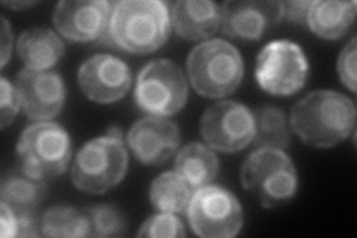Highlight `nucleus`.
I'll use <instances>...</instances> for the list:
<instances>
[{
  "label": "nucleus",
  "instance_id": "f257e3e1",
  "mask_svg": "<svg viewBox=\"0 0 357 238\" xmlns=\"http://www.w3.org/2000/svg\"><path fill=\"white\" fill-rule=\"evenodd\" d=\"M290 127L299 140L312 147H333L356 130L354 101L332 89H314L290 110Z\"/></svg>",
  "mask_w": 357,
  "mask_h": 238
},
{
  "label": "nucleus",
  "instance_id": "f03ea898",
  "mask_svg": "<svg viewBox=\"0 0 357 238\" xmlns=\"http://www.w3.org/2000/svg\"><path fill=\"white\" fill-rule=\"evenodd\" d=\"M170 33L169 3L161 0H122L112 8L109 31L103 42L116 50L144 55L162 48Z\"/></svg>",
  "mask_w": 357,
  "mask_h": 238
},
{
  "label": "nucleus",
  "instance_id": "7ed1b4c3",
  "mask_svg": "<svg viewBox=\"0 0 357 238\" xmlns=\"http://www.w3.org/2000/svg\"><path fill=\"white\" fill-rule=\"evenodd\" d=\"M128 152L119 127L86 142L72 164V184L85 194L103 195L127 176Z\"/></svg>",
  "mask_w": 357,
  "mask_h": 238
},
{
  "label": "nucleus",
  "instance_id": "20e7f679",
  "mask_svg": "<svg viewBox=\"0 0 357 238\" xmlns=\"http://www.w3.org/2000/svg\"><path fill=\"white\" fill-rule=\"evenodd\" d=\"M186 72L197 94L223 98L241 85L244 61L232 43L223 39H208L189 52Z\"/></svg>",
  "mask_w": 357,
  "mask_h": 238
},
{
  "label": "nucleus",
  "instance_id": "39448f33",
  "mask_svg": "<svg viewBox=\"0 0 357 238\" xmlns=\"http://www.w3.org/2000/svg\"><path fill=\"white\" fill-rule=\"evenodd\" d=\"M241 186L253 194L261 206L274 209L296 195L298 173L283 149L258 147L245 158L240 170Z\"/></svg>",
  "mask_w": 357,
  "mask_h": 238
},
{
  "label": "nucleus",
  "instance_id": "423d86ee",
  "mask_svg": "<svg viewBox=\"0 0 357 238\" xmlns=\"http://www.w3.org/2000/svg\"><path fill=\"white\" fill-rule=\"evenodd\" d=\"M72 160V140L60 124L36 121L17 142V165L26 174L47 182L66 173Z\"/></svg>",
  "mask_w": 357,
  "mask_h": 238
},
{
  "label": "nucleus",
  "instance_id": "0eeeda50",
  "mask_svg": "<svg viewBox=\"0 0 357 238\" xmlns=\"http://www.w3.org/2000/svg\"><path fill=\"white\" fill-rule=\"evenodd\" d=\"M308 60L301 45L292 40H273L258 54L255 79L265 93L289 97L301 91L308 79Z\"/></svg>",
  "mask_w": 357,
  "mask_h": 238
},
{
  "label": "nucleus",
  "instance_id": "6e6552de",
  "mask_svg": "<svg viewBox=\"0 0 357 238\" xmlns=\"http://www.w3.org/2000/svg\"><path fill=\"white\" fill-rule=\"evenodd\" d=\"M134 100L137 107L149 115H176L188 101V82L181 67L165 59L148 63L137 76Z\"/></svg>",
  "mask_w": 357,
  "mask_h": 238
},
{
  "label": "nucleus",
  "instance_id": "1a4fd4ad",
  "mask_svg": "<svg viewBox=\"0 0 357 238\" xmlns=\"http://www.w3.org/2000/svg\"><path fill=\"white\" fill-rule=\"evenodd\" d=\"M186 216L194 234L203 238H232L240 234L244 225L238 198L216 185L194 191Z\"/></svg>",
  "mask_w": 357,
  "mask_h": 238
},
{
  "label": "nucleus",
  "instance_id": "9d476101",
  "mask_svg": "<svg viewBox=\"0 0 357 238\" xmlns=\"http://www.w3.org/2000/svg\"><path fill=\"white\" fill-rule=\"evenodd\" d=\"M199 134L213 151L240 152L253 142V112L238 101H219L201 117Z\"/></svg>",
  "mask_w": 357,
  "mask_h": 238
},
{
  "label": "nucleus",
  "instance_id": "9b49d317",
  "mask_svg": "<svg viewBox=\"0 0 357 238\" xmlns=\"http://www.w3.org/2000/svg\"><path fill=\"white\" fill-rule=\"evenodd\" d=\"M112 8L106 0H63L54 9V27L72 42L105 40Z\"/></svg>",
  "mask_w": 357,
  "mask_h": 238
},
{
  "label": "nucleus",
  "instance_id": "f8f14e48",
  "mask_svg": "<svg viewBox=\"0 0 357 238\" xmlns=\"http://www.w3.org/2000/svg\"><path fill=\"white\" fill-rule=\"evenodd\" d=\"M77 82L89 100L100 105H110L128 94L132 75L128 64L119 57L97 54L81 64Z\"/></svg>",
  "mask_w": 357,
  "mask_h": 238
},
{
  "label": "nucleus",
  "instance_id": "ddd939ff",
  "mask_svg": "<svg viewBox=\"0 0 357 238\" xmlns=\"http://www.w3.org/2000/svg\"><path fill=\"white\" fill-rule=\"evenodd\" d=\"M14 85L21 110L29 119L50 121L61 113L66 103V87L59 73L22 69Z\"/></svg>",
  "mask_w": 357,
  "mask_h": 238
},
{
  "label": "nucleus",
  "instance_id": "4468645a",
  "mask_svg": "<svg viewBox=\"0 0 357 238\" xmlns=\"http://www.w3.org/2000/svg\"><path fill=\"white\" fill-rule=\"evenodd\" d=\"M220 31L234 39L259 40L280 22L283 2L271 0H243L220 5Z\"/></svg>",
  "mask_w": 357,
  "mask_h": 238
},
{
  "label": "nucleus",
  "instance_id": "2eb2a0df",
  "mask_svg": "<svg viewBox=\"0 0 357 238\" xmlns=\"http://www.w3.org/2000/svg\"><path fill=\"white\" fill-rule=\"evenodd\" d=\"M182 142L178 127L164 117H144L131 126L127 146L144 165H161L177 154Z\"/></svg>",
  "mask_w": 357,
  "mask_h": 238
},
{
  "label": "nucleus",
  "instance_id": "dca6fc26",
  "mask_svg": "<svg viewBox=\"0 0 357 238\" xmlns=\"http://www.w3.org/2000/svg\"><path fill=\"white\" fill-rule=\"evenodd\" d=\"M220 5L208 0H181L172 8V29L186 40H206L220 29Z\"/></svg>",
  "mask_w": 357,
  "mask_h": 238
},
{
  "label": "nucleus",
  "instance_id": "f3484780",
  "mask_svg": "<svg viewBox=\"0 0 357 238\" xmlns=\"http://www.w3.org/2000/svg\"><path fill=\"white\" fill-rule=\"evenodd\" d=\"M66 47L57 33L50 29H29L18 36L17 54L24 69L47 72L64 55Z\"/></svg>",
  "mask_w": 357,
  "mask_h": 238
},
{
  "label": "nucleus",
  "instance_id": "a211bd4d",
  "mask_svg": "<svg viewBox=\"0 0 357 238\" xmlns=\"http://www.w3.org/2000/svg\"><path fill=\"white\" fill-rule=\"evenodd\" d=\"M356 2L316 0L310 3L305 24L319 38L335 40L350 30L356 18Z\"/></svg>",
  "mask_w": 357,
  "mask_h": 238
},
{
  "label": "nucleus",
  "instance_id": "6ab92c4d",
  "mask_svg": "<svg viewBox=\"0 0 357 238\" xmlns=\"http://www.w3.org/2000/svg\"><path fill=\"white\" fill-rule=\"evenodd\" d=\"M220 170L219 158L210 146L192 142L176 154L174 172L194 191L213 185Z\"/></svg>",
  "mask_w": 357,
  "mask_h": 238
},
{
  "label": "nucleus",
  "instance_id": "aec40b11",
  "mask_svg": "<svg viewBox=\"0 0 357 238\" xmlns=\"http://www.w3.org/2000/svg\"><path fill=\"white\" fill-rule=\"evenodd\" d=\"M47 195V184L35 179L17 167L6 173L0 182V201L8 204L17 214L38 213Z\"/></svg>",
  "mask_w": 357,
  "mask_h": 238
},
{
  "label": "nucleus",
  "instance_id": "412c9836",
  "mask_svg": "<svg viewBox=\"0 0 357 238\" xmlns=\"http://www.w3.org/2000/svg\"><path fill=\"white\" fill-rule=\"evenodd\" d=\"M253 144L258 147L287 149L292 142V127L283 109L277 106H261L253 110Z\"/></svg>",
  "mask_w": 357,
  "mask_h": 238
},
{
  "label": "nucleus",
  "instance_id": "4be33fe9",
  "mask_svg": "<svg viewBox=\"0 0 357 238\" xmlns=\"http://www.w3.org/2000/svg\"><path fill=\"white\" fill-rule=\"evenodd\" d=\"M43 237L81 238L91 237V221L88 213L70 206L50 207L40 216Z\"/></svg>",
  "mask_w": 357,
  "mask_h": 238
},
{
  "label": "nucleus",
  "instance_id": "5701e85b",
  "mask_svg": "<svg viewBox=\"0 0 357 238\" xmlns=\"http://www.w3.org/2000/svg\"><path fill=\"white\" fill-rule=\"evenodd\" d=\"M194 189L174 170L153 179L149 189L152 207L165 213H183L191 202Z\"/></svg>",
  "mask_w": 357,
  "mask_h": 238
},
{
  "label": "nucleus",
  "instance_id": "b1692460",
  "mask_svg": "<svg viewBox=\"0 0 357 238\" xmlns=\"http://www.w3.org/2000/svg\"><path fill=\"white\" fill-rule=\"evenodd\" d=\"M91 221V237H124L128 231L126 214L114 204H98L85 210Z\"/></svg>",
  "mask_w": 357,
  "mask_h": 238
},
{
  "label": "nucleus",
  "instance_id": "393cba45",
  "mask_svg": "<svg viewBox=\"0 0 357 238\" xmlns=\"http://www.w3.org/2000/svg\"><path fill=\"white\" fill-rule=\"evenodd\" d=\"M137 237L144 238H178L186 237L185 225L174 213L160 211L142 223Z\"/></svg>",
  "mask_w": 357,
  "mask_h": 238
},
{
  "label": "nucleus",
  "instance_id": "a878e982",
  "mask_svg": "<svg viewBox=\"0 0 357 238\" xmlns=\"http://www.w3.org/2000/svg\"><path fill=\"white\" fill-rule=\"evenodd\" d=\"M0 94H2V101H0V127L5 130L9 124L14 122L18 112L21 110V103L15 85L10 84L5 76L0 77Z\"/></svg>",
  "mask_w": 357,
  "mask_h": 238
},
{
  "label": "nucleus",
  "instance_id": "bb28decb",
  "mask_svg": "<svg viewBox=\"0 0 357 238\" xmlns=\"http://www.w3.org/2000/svg\"><path fill=\"white\" fill-rule=\"evenodd\" d=\"M356 60H357V40L353 38L338 57V75L341 82L347 87L351 93H356Z\"/></svg>",
  "mask_w": 357,
  "mask_h": 238
},
{
  "label": "nucleus",
  "instance_id": "cd10ccee",
  "mask_svg": "<svg viewBox=\"0 0 357 238\" xmlns=\"http://www.w3.org/2000/svg\"><path fill=\"white\" fill-rule=\"evenodd\" d=\"M18 232L17 213L8 204L0 201V235L2 238H15Z\"/></svg>",
  "mask_w": 357,
  "mask_h": 238
},
{
  "label": "nucleus",
  "instance_id": "c85d7f7f",
  "mask_svg": "<svg viewBox=\"0 0 357 238\" xmlns=\"http://www.w3.org/2000/svg\"><path fill=\"white\" fill-rule=\"evenodd\" d=\"M311 2H283V15L296 24H304L307 18V10Z\"/></svg>",
  "mask_w": 357,
  "mask_h": 238
},
{
  "label": "nucleus",
  "instance_id": "c756f323",
  "mask_svg": "<svg viewBox=\"0 0 357 238\" xmlns=\"http://www.w3.org/2000/svg\"><path fill=\"white\" fill-rule=\"evenodd\" d=\"M13 42H14V38H13V31H10V27H9V22L5 17H2V61H0L2 67H5L9 61L10 52H13Z\"/></svg>",
  "mask_w": 357,
  "mask_h": 238
},
{
  "label": "nucleus",
  "instance_id": "7c9ffc66",
  "mask_svg": "<svg viewBox=\"0 0 357 238\" xmlns=\"http://www.w3.org/2000/svg\"><path fill=\"white\" fill-rule=\"evenodd\" d=\"M33 5H36V3L35 2H24V3H15V2L9 3V2H5L3 3V6L10 8V9H24V8H29V6H33Z\"/></svg>",
  "mask_w": 357,
  "mask_h": 238
}]
</instances>
